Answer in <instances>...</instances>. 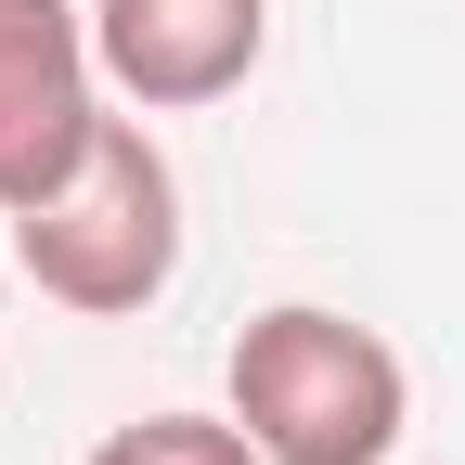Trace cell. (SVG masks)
I'll return each mask as SVG.
<instances>
[{
    "instance_id": "obj_1",
    "label": "cell",
    "mask_w": 465,
    "mask_h": 465,
    "mask_svg": "<svg viewBox=\"0 0 465 465\" xmlns=\"http://www.w3.org/2000/svg\"><path fill=\"white\" fill-rule=\"evenodd\" d=\"M14 272L52 311H78V323H130V311L168 298V272H182V168L143 130V104L130 116L104 104L78 168L39 207H14Z\"/></svg>"
},
{
    "instance_id": "obj_2",
    "label": "cell",
    "mask_w": 465,
    "mask_h": 465,
    "mask_svg": "<svg viewBox=\"0 0 465 465\" xmlns=\"http://www.w3.org/2000/svg\"><path fill=\"white\" fill-rule=\"evenodd\" d=\"M232 427L272 465H388L401 427H414V375L375 323L284 298L232 336Z\"/></svg>"
},
{
    "instance_id": "obj_3",
    "label": "cell",
    "mask_w": 465,
    "mask_h": 465,
    "mask_svg": "<svg viewBox=\"0 0 465 465\" xmlns=\"http://www.w3.org/2000/svg\"><path fill=\"white\" fill-rule=\"evenodd\" d=\"M104 130V52L78 0H0V220L39 207Z\"/></svg>"
},
{
    "instance_id": "obj_4",
    "label": "cell",
    "mask_w": 465,
    "mask_h": 465,
    "mask_svg": "<svg viewBox=\"0 0 465 465\" xmlns=\"http://www.w3.org/2000/svg\"><path fill=\"white\" fill-rule=\"evenodd\" d=\"M91 52H104V91L116 104L194 116V104H220V91L259 78L272 0H91Z\"/></svg>"
},
{
    "instance_id": "obj_5",
    "label": "cell",
    "mask_w": 465,
    "mask_h": 465,
    "mask_svg": "<svg viewBox=\"0 0 465 465\" xmlns=\"http://www.w3.org/2000/svg\"><path fill=\"white\" fill-rule=\"evenodd\" d=\"M91 465H272L232 414H143V427H116Z\"/></svg>"
}]
</instances>
